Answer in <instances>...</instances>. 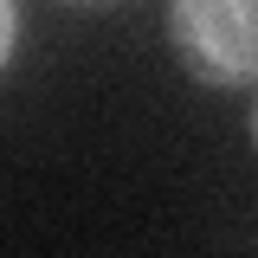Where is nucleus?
<instances>
[{
    "label": "nucleus",
    "mask_w": 258,
    "mask_h": 258,
    "mask_svg": "<svg viewBox=\"0 0 258 258\" xmlns=\"http://www.w3.org/2000/svg\"><path fill=\"white\" fill-rule=\"evenodd\" d=\"M71 7H110V0H71Z\"/></svg>",
    "instance_id": "3"
},
{
    "label": "nucleus",
    "mask_w": 258,
    "mask_h": 258,
    "mask_svg": "<svg viewBox=\"0 0 258 258\" xmlns=\"http://www.w3.org/2000/svg\"><path fill=\"white\" fill-rule=\"evenodd\" d=\"M174 64L207 91H252L258 71V0H168Z\"/></svg>",
    "instance_id": "1"
},
{
    "label": "nucleus",
    "mask_w": 258,
    "mask_h": 258,
    "mask_svg": "<svg viewBox=\"0 0 258 258\" xmlns=\"http://www.w3.org/2000/svg\"><path fill=\"white\" fill-rule=\"evenodd\" d=\"M13 45H20V0H0V71L13 58Z\"/></svg>",
    "instance_id": "2"
}]
</instances>
